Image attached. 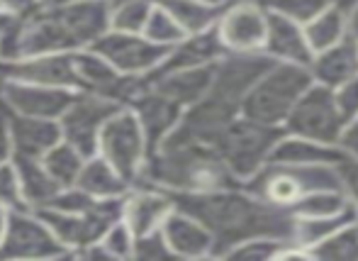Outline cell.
I'll list each match as a JSON object with an SVG mask.
<instances>
[{
    "mask_svg": "<svg viewBox=\"0 0 358 261\" xmlns=\"http://www.w3.org/2000/svg\"><path fill=\"white\" fill-rule=\"evenodd\" d=\"M176 205L195 215L215 237V259H227L236 244L254 237H280L295 242L292 213L268 203L244 183L210 193L173 195Z\"/></svg>",
    "mask_w": 358,
    "mask_h": 261,
    "instance_id": "cell-1",
    "label": "cell"
},
{
    "mask_svg": "<svg viewBox=\"0 0 358 261\" xmlns=\"http://www.w3.org/2000/svg\"><path fill=\"white\" fill-rule=\"evenodd\" d=\"M142 183H154L169 193H210L241 185L224 159L210 144L171 134L149 157Z\"/></svg>",
    "mask_w": 358,
    "mask_h": 261,
    "instance_id": "cell-2",
    "label": "cell"
},
{
    "mask_svg": "<svg viewBox=\"0 0 358 261\" xmlns=\"http://www.w3.org/2000/svg\"><path fill=\"white\" fill-rule=\"evenodd\" d=\"M110 29V0L44 8L22 24L20 59L90 49Z\"/></svg>",
    "mask_w": 358,
    "mask_h": 261,
    "instance_id": "cell-3",
    "label": "cell"
},
{
    "mask_svg": "<svg viewBox=\"0 0 358 261\" xmlns=\"http://www.w3.org/2000/svg\"><path fill=\"white\" fill-rule=\"evenodd\" d=\"M283 127H275V125H266L259 122V120L246 118V115H239V118H234L222 129L213 147L224 159L229 171L241 183H246L251 176H256L271 162L275 144L283 137Z\"/></svg>",
    "mask_w": 358,
    "mask_h": 261,
    "instance_id": "cell-4",
    "label": "cell"
},
{
    "mask_svg": "<svg viewBox=\"0 0 358 261\" xmlns=\"http://www.w3.org/2000/svg\"><path fill=\"white\" fill-rule=\"evenodd\" d=\"M312 83L315 81H312V73L307 66L273 64L264 73V78L251 88V93L246 95L244 105H241V115L259 120V122L283 127L297 100L305 95V90Z\"/></svg>",
    "mask_w": 358,
    "mask_h": 261,
    "instance_id": "cell-5",
    "label": "cell"
},
{
    "mask_svg": "<svg viewBox=\"0 0 358 261\" xmlns=\"http://www.w3.org/2000/svg\"><path fill=\"white\" fill-rule=\"evenodd\" d=\"M244 185L264 200H268V203L287 210V213L302 195L312 193V190L344 188L341 185V171L336 164H312V167L266 164Z\"/></svg>",
    "mask_w": 358,
    "mask_h": 261,
    "instance_id": "cell-6",
    "label": "cell"
},
{
    "mask_svg": "<svg viewBox=\"0 0 358 261\" xmlns=\"http://www.w3.org/2000/svg\"><path fill=\"white\" fill-rule=\"evenodd\" d=\"M98 154L105 157L129 185H137L144 181L146 164H149L151 149L146 142V134L139 125L137 115L129 108H122L108 120V125L100 132Z\"/></svg>",
    "mask_w": 358,
    "mask_h": 261,
    "instance_id": "cell-7",
    "label": "cell"
},
{
    "mask_svg": "<svg viewBox=\"0 0 358 261\" xmlns=\"http://www.w3.org/2000/svg\"><path fill=\"white\" fill-rule=\"evenodd\" d=\"M346 125H349V120L341 113L334 90L320 86V83H312L292 108L283 129L287 134L341 147V134H344Z\"/></svg>",
    "mask_w": 358,
    "mask_h": 261,
    "instance_id": "cell-8",
    "label": "cell"
},
{
    "mask_svg": "<svg viewBox=\"0 0 358 261\" xmlns=\"http://www.w3.org/2000/svg\"><path fill=\"white\" fill-rule=\"evenodd\" d=\"M66 252L47 220L37 210H15L10 213L8 232L0 244V261L5 259H66Z\"/></svg>",
    "mask_w": 358,
    "mask_h": 261,
    "instance_id": "cell-9",
    "label": "cell"
},
{
    "mask_svg": "<svg viewBox=\"0 0 358 261\" xmlns=\"http://www.w3.org/2000/svg\"><path fill=\"white\" fill-rule=\"evenodd\" d=\"M117 110H122V105L113 103V100L103 98V95L76 90L71 105H69L66 113L59 118L64 142H69L71 147L78 149L85 159L98 154L100 132H103L108 120L113 118Z\"/></svg>",
    "mask_w": 358,
    "mask_h": 261,
    "instance_id": "cell-10",
    "label": "cell"
},
{
    "mask_svg": "<svg viewBox=\"0 0 358 261\" xmlns=\"http://www.w3.org/2000/svg\"><path fill=\"white\" fill-rule=\"evenodd\" d=\"M271 13L261 0H234L222 8L215 29L227 52H264Z\"/></svg>",
    "mask_w": 358,
    "mask_h": 261,
    "instance_id": "cell-11",
    "label": "cell"
},
{
    "mask_svg": "<svg viewBox=\"0 0 358 261\" xmlns=\"http://www.w3.org/2000/svg\"><path fill=\"white\" fill-rule=\"evenodd\" d=\"M90 49L108 59L120 73L146 78L164 64L169 54V49L154 44L142 32H117V29H108Z\"/></svg>",
    "mask_w": 358,
    "mask_h": 261,
    "instance_id": "cell-12",
    "label": "cell"
},
{
    "mask_svg": "<svg viewBox=\"0 0 358 261\" xmlns=\"http://www.w3.org/2000/svg\"><path fill=\"white\" fill-rule=\"evenodd\" d=\"M273 64V59L266 57L264 52H227L215 64V78L210 93L241 110L246 95Z\"/></svg>",
    "mask_w": 358,
    "mask_h": 261,
    "instance_id": "cell-13",
    "label": "cell"
},
{
    "mask_svg": "<svg viewBox=\"0 0 358 261\" xmlns=\"http://www.w3.org/2000/svg\"><path fill=\"white\" fill-rule=\"evenodd\" d=\"M76 90L39 86V83L15 81V78H0V105L13 113L32 115V118L59 120L71 105Z\"/></svg>",
    "mask_w": 358,
    "mask_h": 261,
    "instance_id": "cell-14",
    "label": "cell"
},
{
    "mask_svg": "<svg viewBox=\"0 0 358 261\" xmlns=\"http://www.w3.org/2000/svg\"><path fill=\"white\" fill-rule=\"evenodd\" d=\"M0 78H15V81L39 83V86L76 90L71 52L39 54V57H24L17 59V62H0Z\"/></svg>",
    "mask_w": 358,
    "mask_h": 261,
    "instance_id": "cell-15",
    "label": "cell"
},
{
    "mask_svg": "<svg viewBox=\"0 0 358 261\" xmlns=\"http://www.w3.org/2000/svg\"><path fill=\"white\" fill-rule=\"evenodd\" d=\"M129 110L137 115L139 125H142L151 154L178 129L180 120H183V113H185L183 105L166 98V95L159 93L154 86L146 88L144 93L129 105Z\"/></svg>",
    "mask_w": 358,
    "mask_h": 261,
    "instance_id": "cell-16",
    "label": "cell"
},
{
    "mask_svg": "<svg viewBox=\"0 0 358 261\" xmlns=\"http://www.w3.org/2000/svg\"><path fill=\"white\" fill-rule=\"evenodd\" d=\"M176 210V198L166 188L154 183H137L124 198V220L134 234H146L161 230L171 213Z\"/></svg>",
    "mask_w": 358,
    "mask_h": 261,
    "instance_id": "cell-17",
    "label": "cell"
},
{
    "mask_svg": "<svg viewBox=\"0 0 358 261\" xmlns=\"http://www.w3.org/2000/svg\"><path fill=\"white\" fill-rule=\"evenodd\" d=\"M166 242H169L173 259H215V237L195 215L185 213L176 205L173 213L166 218L164 227Z\"/></svg>",
    "mask_w": 358,
    "mask_h": 261,
    "instance_id": "cell-18",
    "label": "cell"
},
{
    "mask_svg": "<svg viewBox=\"0 0 358 261\" xmlns=\"http://www.w3.org/2000/svg\"><path fill=\"white\" fill-rule=\"evenodd\" d=\"M0 110H3L5 122H8V129H10V137H13L15 157L42 159L49 149L57 147V144L64 139L59 120L20 115V113H13V110L3 108V105H0Z\"/></svg>",
    "mask_w": 358,
    "mask_h": 261,
    "instance_id": "cell-19",
    "label": "cell"
},
{
    "mask_svg": "<svg viewBox=\"0 0 358 261\" xmlns=\"http://www.w3.org/2000/svg\"><path fill=\"white\" fill-rule=\"evenodd\" d=\"M264 54L275 64H300V66H310L312 57H315L310 42H307L305 24L292 22V20L273 13H271Z\"/></svg>",
    "mask_w": 358,
    "mask_h": 261,
    "instance_id": "cell-20",
    "label": "cell"
},
{
    "mask_svg": "<svg viewBox=\"0 0 358 261\" xmlns=\"http://www.w3.org/2000/svg\"><path fill=\"white\" fill-rule=\"evenodd\" d=\"M215 64L213 66H195V69H176V71H161L149 78L151 86L173 103L183 105L185 110L190 105L200 103L213 88Z\"/></svg>",
    "mask_w": 358,
    "mask_h": 261,
    "instance_id": "cell-21",
    "label": "cell"
},
{
    "mask_svg": "<svg viewBox=\"0 0 358 261\" xmlns=\"http://www.w3.org/2000/svg\"><path fill=\"white\" fill-rule=\"evenodd\" d=\"M227 54L224 44L220 42L217 29H208V32H195L185 34L176 47L169 49L164 64L156 69L154 73L161 71H176V69H195V66H213ZM151 73V76H154ZM149 76V78H151Z\"/></svg>",
    "mask_w": 358,
    "mask_h": 261,
    "instance_id": "cell-22",
    "label": "cell"
},
{
    "mask_svg": "<svg viewBox=\"0 0 358 261\" xmlns=\"http://www.w3.org/2000/svg\"><path fill=\"white\" fill-rule=\"evenodd\" d=\"M307 69L315 83L336 90L358 73V42L354 37H346L324 52H317Z\"/></svg>",
    "mask_w": 358,
    "mask_h": 261,
    "instance_id": "cell-23",
    "label": "cell"
},
{
    "mask_svg": "<svg viewBox=\"0 0 358 261\" xmlns=\"http://www.w3.org/2000/svg\"><path fill=\"white\" fill-rule=\"evenodd\" d=\"M349 154L339 144H324L317 139L297 137L283 132L275 144V152L268 164H285V167H312V164H336L339 167Z\"/></svg>",
    "mask_w": 358,
    "mask_h": 261,
    "instance_id": "cell-24",
    "label": "cell"
},
{
    "mask_svg": "<svg viewBox=\"0 0 358 261\" xmlns=\"http://www.w3.org/2000/svg\"><path fill=\"white\" fill-rule=\"evenodd\" d=\"M78 188H83L88 195L103 200V198H117V195H127L129 193V181L124 178L113 164L108 162L100 154H93V157L85 159L83 169H80V176L76 181Z\"/></svg>",
    "mask_w": 358,
    "mask_h": 261,
    "instance_id": "cell-25",
    "label": "cell"
},
{
    "mask_svg": "<svg viewBox=\"0 0 358 261\" xmlns=\"http://www.w3.org/2000/svg\"><path fill=\"white\" fill-rule=\"evenodd\" d=\"M15 169H17V178L22 185L24 200L32 210H42L47 208L54 200V195L62 190V185L57 183L49 169L44 167L42 159H32V157H15L13 159Z\"/></svg>",
    "mask_w": 358,
    "mask_h": 261,
    "instance_id": "cell-26",
    "label": "cell"
},
{
    "mask_svg": "<svg viewBox=\"0 0 358 261\" xmlns=\"http://www.w3.org/2000/svg\"><path fill=\"white\" fill-rule=\"evenodd\" d=\"M307 42H310L312 52H324V49L334 47V44L344 42L349 34V13L341 5L331 3L322 10L317 17H312L305 24Z\"/></svg>",
    "mask_w": 358,
    "mask_h": 261,
    "instance_id": "cell-27",
    "label": "cell"
},
{
    "mask_svg": "<svg viewBox=\"0 0 358 261\" xmlns=\"http://www.w3.org/2000/svg\"><path fill=\"white\" fill-rule=\"evenodd\" d=\"M356 220H358L356 208L339 215H329V218H295V237L292 239H295L297 247L310 254L312 247H317L327 237H331L336 230H341L349 223H356Z\"/></svg>",
    "mask_w": 358,
    "mask_h": 261,
    "instance_id": "cell-28",
    "label": "cell"
},
{
    "mask_svg": "<svg viewBox=\"0 0 358 261\" xmlns=\"http://www.w3.org/2000/svg\"><path fill=\"white\" fill-rule=\"evenodd\" d=\"M354 208L344 188H322L302 195L295 205L290 208L292 218H329Z\"/></svg>",
    "mask_w": 358,
    "mask_h": 261,
    "instance_id": "cell-29",
    "label": "cell"
},
{
    "mask_svg": "<svg viewBox=\"0 0 358 261\" xmlns=\"http://www.w3.org/2000/svg\"><path fill=\"white\" fill-rule=\"evenodd\" d=\"M161 5L169 8V13L178 20L185 34L213 29L222 13V8H215V5L203 3V0H161Z\"/></svg>",
    "mask_w": 358,
    "mask_h": 261,
    "instance_id": "cell-30",
    "label": "cell"
},
{
    "mask_svg": "<svg viewBox=\"0 0 358 261\" xmlns=\"http://www.w3.org/2000/svg\"><path fill=\"white\" fill-rule=\"evenodd\" d=\"M42 162H44V167L49 169V174L57 178V183L62 185V188H66V185H76V181H78V176H80V169H83V164H85V157L76 147H71V144L62 139L57 147H52L44 154Z\"/></svg>",
    "mask_w": 358,
    "mask_h": 261,
    "instance_id": "cell-31",
    "label": "cell"
},
{
    "mask_svg": "<svg viewBox=\"0 0 358 261\" xmlns=\"http://www.w3.org/2000/svg\"><path fill=\"white\" fill-rule=\"evenodd\" d=\"M310 259L320 261H358V220L336 230L331 237L310 249Z\"/></svg>",
    "mask_w": 358,
    "mask_h": 261,
    "instance_id": "cell-32",
    "label": "cell"
},
{
    "mask_svg": "<svg viewBox=\"0 0 358 261\" xmlns=\"http://www.w3.org/2000/svg\"><path fill=\"white\" fill-rule=\"evenodd\" d=\"M156 0H110V29L144 32V24Z\"/></svg>",
    "mask_w": 358,
    "mask_h": 261,
    "instance_id": "cell-33",
    "label": "cell"
},
{
    "mask_svg": "<svg viewBox=\"0 0 358 261\" xmlns=\"http://www.w3.org/2000/svg\"><path fill=\"white\" fill-rule=\"evenodd\" d=\"M142 34L146 39H151L154 44H159V47L171 49L185 37V29L180 27L178 20L169 13V8H164L161 0H156V5H154V10H151L149 20H146Z\"/></svg>",
    "mask_w": 358,
    "mask_h": 261,
    "instance_id": "cell-34",
    "label": "cell"
},
{
    "mask_svg": "<svg viewBox=\"0 0 358 261\" xmlns=\"http://www.w3.org/2000/svg\"><path fill=\"white\" fill-rule=\"evenodd\" d=\"M290 239L280 237H254L246 239V242L236 244L227 259H246V261H275L283 259L285 249L290 247Z\"/></svg>",
    "mask_w": 358,
    "mask_h": 261,
    "instance_id": "cell-35",
    "label": "cell"
},
{
    "mask_svg": "<svg viewBox=\"0 0 358 261\" xmlns=\"http://www.w3.org/2000/svg\"><path fill=\"white\" fill-rule=\"evenodd\" d=\"M268 8V13L287 17L292 22L307 24L312 17L322 13L327 5H331L334 0H261Z\"/></svg>",
    "mask_w": 358,
    "mask_h": 261,
    "instance_id": "cell-36",
    "label": "cell"
},
{
    "mask_svg": "<svg viewBox=\"0 0 358 261\" xmlns=\"http://www.w3.org/2000/svg\"><path fill=\"white\" fill-rule=\"evenodd\" d=\"M100 249H103L105 259H134V244H137V234L127 225V220L115 223L108 232L100 239Z\"/></svg>",
    "mask_w": 358,
    "mask_h": 261,
    "instance_id": "cell-37",
    "label": "cell"
},
{
    "mask_svg": "<svg viewBox=\"0 0 358 261\" xmlns=\"http://www.w3.org/2000/svg\"><path fill=\"white\" fill-rule=\"evenodd\" d=\"M0 208H5L8 213H15V210H32L24 200L22 185H20L17 178V169L15 164H3L0 167Z\"/></svg>",
    "mask_w": 358,
    "mask_h": 261,
    "instance_id": "cell-38",
    "label": "cell"
},
{
    "mask_svg": "<svg viewBox=\"0 0 358 261\" xmlns=\"http://www.w3.org/2000/svg\"><path fill=\"white\" fill-rule=\"evenodd\" d=\"M95 203H98V198L88 195L83 188H78V185H66V188H62L57 195H54V200L47 205V208L62 210V213H76V215H80V213H88V210H93Z\"/></svg>",
    "mask_w": 358,
    "mask_h": 261,
    "instance_id": "cell-39",
    "label": "cell"
},
{
    "mask_svg": "<svg viewBox=\"0 0 358 261\" xmlns=\"http://www.w3.org/2000/svg\"><path fill=\"white\" fill-rule=\"evenodd\" d=\"M134 259H144V261H159V259H173L169 242H166L164 232L154 230V232L139 234L137 244H134Z\"/></svg>",
    "mask_w": 358,
    "mask_h": 261,
    "instance_id": "cell-40",
    "label": "cell"
},
{
    "mask_svg": "<svg viewBox=\"0 0 358 261\" xmlns=\"http://www.w3.org/2000/svg\"><path fill=\"white\" fill-rule=\"evenodd\" d=\"M334 95H336V103H339L341 113H344V118L351 122L358 115V73L351 81H346L344 86L336 88Z\"/></svg>",
    "mask_w": 358,
    "mask_h": 261,
    "instance_id": "cell-41",
    "label": "cell"
},
{
    "mask_svg": "<svg viewBox=\"0 0 358 261\" xmlns=\"http://www.w3.org/2000/svg\"><path fill=\"white\" fill-rule=\"evenodd\" d=\"M341 171V185H344V193L349 195V200L354 203V208L358 210V157H346L339 164Z\"/></svg>",
    "mask_w": 358,
    "mask_h": 261,
    "instance_id": "cell-42",
    "label": "cell"
},
{
    "mask_svg": "<svg viewBox=\"0 0 358 261\" xmlns=\"http://www.w3.org/2000/svg\"><path fill=\"white\" fill-rule=\"evenodd\" d=\"M47 8L44 0H0V10L17 20H29Z\"/></svg>",
    "mask_w": 358,
    "mask_h": 261,
    "instance_id": "cell-43",
    "label": "cell"
},
{
    "mask_svg": "<svg viewBox=\"0 0 358 261\" xmlns=\"http://www.w3.org/2000/svg\"><path fill=\"white\" fill-rule=\"evenodd\" d=\"M13 159H15V144H13V137H10L5 115H3V110H0V167L10 164Z\"/></svg>",
    "mask_w": 358,
    "mask_h": 261,
    "instance_id": "cell-44",
    "label": "cell"
},
{
    "mask_svg": "<svg viewBox=\"0 0 358 261\" xmlns=\"http://www.w3.org/2000/svg\"><path fill=\"white\" fill-rule=\"evenodd\" d=\"M341 149L351 157H358V115L346 125L344 134H341Z\"/></svg>",
    "mask_w": 358,
    "mask_h": 261,
    "instance_id": "cell-45",
    "label": "cell"
},
{
    "mask_svg": "<svg viewBox=\"0 0 358 261\" xmlns=\"http://www.w3.org/2000/svg\"><path fill=\"white\" fill-rule=\"evenodd\" d=\"M346 13H349V34L354 39H358V3L351 5Z\"/></svg>",
    "mask_w": 358,
    "mask_h": 261,
    "instance_id": "cell-46",
    "label": "cell"
},
{
    "mask_svg": "<svg viewBox=\"0 0 358 261\" xmlns=\"http://www.w3.org/2000/svg\"><path fill=\"white\" fill-rule=\"evenodd\" d=\"M8 220H10V213L5 208H0V244L5 239V232H8Z\"/></svg>",
    "mask_w": 358,
    "mask_h": 261,
    "instance_id": "cell-47",
    "label": "cell"
},
{
    "mask_svg": "<svg viewBox=\"0 0 358 261\" xmlns=\"http://www.w3.org/2000/svg\"><path fill=\"white\" fill-rule=\"evenodd\" d=\"M73 3H85V0H44L47 8H62V5H73Z\"/></svg>",
    "mask_w": 358,
    "mask_h": 261,
    "instance_id": "cell-48",
    "label": "cell"
},
{
    "mask_svg": "<svg viewBox=\"0 0 358 261\" xmlns=\"http://www.w3.org/2000/svg\"><path fill=\"white\" fill-rule=\"evenodd\" d=\"M203 3H210V5H215V8H227V5L234 3V0H203Z\"/></svg>",
    "mask_w": 358,
    "mask_h": 261,
    "instance_id": "cell-49",
    "label": "cell"
},
{
    "mask_svg": "<svg viewBox=\"0 0 358 261\" xmlns=\"http://www.w3.org/2000/svg\"><path fill=\"white\" fill-rule=\"evenodd\" d=\"M334 3H336V5H341V8H346V10H349L351 5H356V3H358V0H334Z\"/></svg>",
    "mask_w": 358,
    "mask_h": 261,
    "instance_id": "cell-50",
    "label": "cell"
},
{
    "mask_svg": "<svg viewBox=\"0 0 358 261\" xmlns=\"http://www.w3.org/2000/svg\"><path fill=\"white\" fill-rule=\"evenodd\" d=\"M356 42H358V39H356Z\"/></svg>",
    "mask_w": 358,
    "mask_h": 261,
    "instance_id": "cell-51",
    "label": "cell"
}]
</instances>
